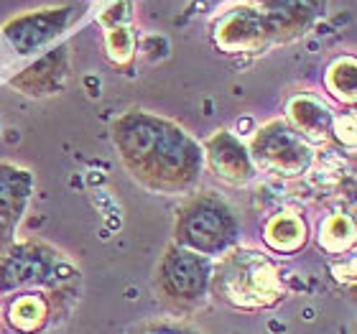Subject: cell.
I'll return each mask as SVG.
<instances>
[{
    "label": "cell",
    "mask_w": 357,
    "mask_h": 334,
    "mask_svg": "<svg viewBox=\"0 0 357 334\" xmlns=\"http://www.w3.org/2000/svg\"><path fill=\"white\" fill-rule=\"evenodd\" d=\"M115 146L135 179L158 192H181L202 171V151L178 126L146 112L115 123Z\"/></svg>",
    "instance_id": "1"
},
{
    "label": "cell",
    "mask_w": 357,
    "mask_h": 334,
    "mask_svg": "<svg viewBox=\"0 0 357 334\" xmlns=\"http://www.w3.org/2000/svg\"><path fill=\"white\" fill-rule=\"evenodd\" d=\"M209 291L222 304L240 312L271 309L283 298V283L275 266L258 252H232L212 271Z\"/></svg>",
    "instance_id": "2"
},
{
    "label": "cell",
    "mask_w": 357,
    "mask_h": 334,
    "mask_svg": "<svg viewBox=\"0 0 357 334\" xmlns=\"http://www.w3.org/2000/svg\"><path fill=\"white\" fill-rule=\"evenodd\" d=\"M178 245L192 252L225 255L238 240V220L232 209L215 194H202L181 209L176 220Z\"/></svg>",
    "instance_id": "3"
},
{
    "label": "cell",
    "mask_w": 357,
    "mask_h": 334,
    "mask_svg": "<svg viewBox=\"0 0 357 334\" xmlns=\"http://www.w3.org/2000/svg\"><path fill=\"white\" fill-rule=\"evenodd\" d=\"M209 278L212 268L204 255L181 245H172L158 260L156 291L161 301L172 309H194L207 296Z\"/></svg>",
    "instance_id": "4"
},
{
    "label": "cell",
    "mask_w": 357,
    "mask_h": 334,
    "mask_svg": "<svg viewBox=\"0 0 357 334\" xmlns=\"http://www.w3.org/2000/svg\"><path fill=\"white\" fill-rule=\"evenodd\" d=\"M59 273V258L44 245H23L0 250V296L52 283Z\"/></svg>",
    "instance_id": "5"
},
{
    "label": "cell",
    "mask_w": 357,
    "mask_h": 334,
    "mask_svg": "<svg viewBox=\"0 0 357 334\" xmlns=\"http://www.w3.org/2000/svg\"><path fill=\"white\" fill-rule=\"evenodd\" d=\"M250 151L263 169L281 174V176H296L306 171L312 161V151L304 143V138L283 123H268L266 128H261L253 138Z\"/></svg>",
    "instance_id": "6"
},
{
    "label": "cell",
    "mask_w": 357,
    "mask_h": 334,
    "mask_svg": "<svg viewBox=\"0 0 357 334\" xmlns=\"http://www.w3.org/2000/svg\"><path fill=\"white\" fill-rule=\"evenodd\" d=\"M207 158L209 166L215 169L217 176L232 184H245L253 176V158L245 151V146L230 133H217L207 141Z\"/></svg>",
    "instance_id": "7"
},
{
    "label": "cell",
    "mask_w": 357,
    "mask_h": 334,
    "mask_svg": "<svg viewBox=\"0 0 357 334\" xmlns=\"http://www.w3.org/2000/svg\"><path fill=\"white\" fill-rule=\"evenodd\" d=\"M31 194L29 171L15 169L10 164H0V220L13 227L21 217Z\"/></svg>",
    "instance_id": "8"
},
{
    "label": "cell",
    "mask_w": 357,
    "mask_h": 334,
    "mask_svg": "<svg viewBox=\"0 0 357 334\" xmlns=\"http://www.w3.org/2000/svg\"><path fill=\"white\" fill-rule=\"evenodd\" d=\"M49 321V301L41 294H21L8 306V324L15 332L33 334Z\"/></svg>",
    "instance_id": "9"
},
{
    "label": "cell",
    "mask_w": 357,
    "mask_h": 334,
    "mask_svg": "<svg viewBox=\"0 0 357 334\" xmlns=\"http://www.w3.org/2000/svg\"><path fill=\"white\" fill-rule=\"evenodd\" d=\"M291 120L296 123L298 133L309 135L314 141H319L329 133V126H332V115L321 103L312 100V97H296L289 107Z\"/></svg>",
    "instance_id": "10"
},
{
    "label": "cell",
    "mask_w": 357,
    "mask_h": 334,
    "mask_svg": "<svg viewBox=\"0 0 357 334\" xmlns=\"http://www.w3.org/2000/svg\"><path fill=\"white\" fill-rule=\"evenodd\" d=\"M266 243L275 252H296L306 243V225L294 215H275L266 225Z\"/></svg>",
    "instance_id": "11"
},
{
    "label": "cell",
    "mask_w": 357,
    "mask_h": 334,
    "mask_svg": "<svg viewBox=\"0 0 357 334\" xmlns=\"http://www.w3.org/2000/svg\"><path fill=\"white\" fill-rule=\"evenodd\" d=\"M319 243L327 252H344L350 250L352 243H355V227H352V220L344 215L329 217L327 222L321 225L319 230Z\"/></svg>",
    "instance_id": "12"
},
{
    "label": "cell",
    "mask_w": 357,
    "mask_h": 334,
    "mask_svg": "<svg viewBox=\"0 0 357 334\" xmlns=\"http://www.w3.org/2000/svg\"><path fill=\"white\" fill-rule=\"evenodd\" d=\"M327 84L340 100L352 103L355 100V61L352 59L337 61L335 67H332V72H329Z\"/></svg>",
    "instance_id": "13"
},
{
    "label": "cell",
    "mask_w": 357,
    "mask_h": 334,
    "mask_svg": "<svg viewBox=\"0 0 357 334\" xmlns=\"http://www.w3.org/2000/svg\"><path fill=\"white\" fill-rule=\"evenodd\" d=\"M130 334H197V332L181 327V324H172V321H149V324L135 327Z\"/></svg>",
    "instance_id": "14"
},
{
    "label": "cell",
    "mask_w": 357,
    "mask_h": 334,
    "mask_svg": "<svg viewBox=\"0 0 357 334\" xmlns=\"http://www.w3.org/2000/svg\"><path fill=\"white\" fill-rule=\"evenodd\" d=\"M8 238H10V225H8V222H3V220H0V250H3V248H6Z\"/></svg>",
    "instance_id": "15"
}]
</instances>
